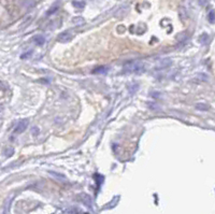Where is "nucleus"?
<instances>
[{"instance_id":"6","label":"nucleus","mask_w":215,"mask_h":214,"mask_svg":"<svg viewBox=\"0 0 215 214\" xmlns=\"http://www.w3.org/2000/svg\"><path fill=\"white\" fill-rule=\"evenodd\" d=\"M50 174L52 177H54L56 180H58V182H62V183H66L68 180H67V177L65 174L59 173V172H55V171H50Z\"/></svg>"},{"instance_id":"9","label":"nucleus","mask_w":215,"mask_h":214,"mask_svg":"<svg viewBox=\"0 0 215 214\" xmlns=\"http://www.w3.org/2000/svg\"><path fill=\"white\" fill-rule=\"evenodd\" d=\"M208 19H209V22H210V23H212V24L215 23V11H214V10H211V11L209 12Z\"/></svg>"},{"instance_id":"14","label":"nucleus","mask_w":215,"mask_h":214,"mask_svg":"<svg viewBox=\"0 0 215 214\" xmlns=\"http://www.w3.org/2000/svg\"><path fill=\"white\" fill-rule=\"evenodd\" d=\"M208 39H209V36L207 35V33H203V35L201 36L200 37V39H199V41H200L201 43H206L207 41H208Z\"/></svg>"},{"instance_id":"12","label":"nucleus","mask_w":215,"mask_h":214,"mask_svg":"<svg viewBox=\"0 0 215 214\" xmlns=\"http://www.w3.org/2000/svg\"><path fill=\"white\" fill-rule=\"evenodd\" d=\"M196 108L198 109V110H202V111L209 110V106L208 104H198L196 106Z\"/></svg>"},{"instance_id":"10","label":"nucleus","mask_w":215,"mask_h":214,"mask_svg":"<svg viewBox=\"0 0 215 214\" xmlns=\"http://www.w3.org/2000/svg\"><path fill=\"white\" fill-rule=\"evenodd\" d=\"M118 199H119V197H117V196H115V197L112 199V201H111V203H109V205L106 206L108 207V209H112V208H114L116 206V203H117V201H118Z\"/></svg>"},{"instance_id":"17","label":"nucleus","mask_w":215,"mask_h":214,"mask_svg":"<svg viewBox=\"0 0 215 214\" xmlns=\"http://www.w3.org/2000/svg\"><path fill=\"white\" fill-rule=\"evenodd\" d=\"M2 109H3V108H2V106H1V104H0V112H1V111H2Z\"/></svg>"},{"instance_id":"5","label":"nucleus","mask_w":215,"mask_h":214,"mask_svg":"<svg viewBox=\"0 0 215 214\" xmlns=\"http://www.w3.org/2000/svg\"><path fill=\"white\" fill-rule=\"evenodd\" d=\"M171 65H172V61H171V59L165 58V59H163V60L158 61V64L155 66V69H156L157 71L163 70V69H166V68H169Z\"/></svg>"},{"instance_id":"2","label":"nucleus","mask_w":215,"mask_h":214,"mask_svg":"<svg viewBox=\"0 0 215 214\" xmlns=\"http://www.w3.org/2000/svg\"><path fill=\"white\" fill-rule=\"evenodd\" d=\"M72 38H73V35L70 32V31H62V32H60L58 35V37H57V41L60 43H67L69 42V41L72 40Z\"/></svg>"},{"instance_id":"13","label":"nucleus","mask_w":215,"mask_h":214,"mask_svg":"<svg viewBox=\"0 0 215 214\" xmlns=\"http://www.w3.org/2000/svg\"><path fill=\"white\" fill-rule=\"evenodd\" d=\"M13 153H14V151H13V148H7L5 150V154L7 155V157H10V156L13 155Z\"/></svg>"},{"instance_id":"8","label":"nucleus","mask_w":215,"mask_h":214,"mask_svg":"<svg viewBox=\"0 0 215 214\" xmlns=\"http://www.w3.org/2000/svg\"><path fill=\"white\" fill-rule=\"evenodd\" d=\"M32 41L35 43L37 45H43L45 42V38L43 36H40V35H37L32 38Z\"/></svg>"},{"instance_id":"15","label":"nucleus","mask_w":215,"mask_h":214,"mask_svg":"<svg viewBox=\"0 0 215 214\" xmlns=\"http://www.w3.org/2000/svg\"><path fill=\"white\" fill-rule=\"evenodd\" d=\"M73 5L76 8H79V9H82V8L85 7V2H80V1H76V2H73Z\"/></svg>"},{"instance_id":"4","label":"nucleus","mask_w":215,"mask_h":214,"mask_svg":"<svg viewBox=\"0 0 215 214\" xmlns=\"http://www.w3.org/2000/svg\"><path fill=\"white\" fill-rule=\"evenodd\" d=\"M28 124H29V122H28V120H22V121H19L18 123H17V125H16V127H15V129H14V132L15 134H22V132H24L25 130H26V128L28 127Z\"/></svg>"},{"instance_id":"3","label":"nucleus","mask_w":215,"mask_h":214,"mask_svg":"<svg viewBox=\"0 0 215 214\" xmlns=\"http://www.w3.org/2000/svg\"><path fill=\"white\" fill-rule=\"evenodd\" d=\"M79 198H80L81 202L85 207H87L88 209H92V199L89 195H87V194H80Z\"/></svg>"},{"instance_id":"16","label":"nucleus","mask_w":215,"mask_h":214,"mask_svg":"<svg viewBox=\"0 0 215 214\" xmlns=\"http://www.w3.org/2000/svg\"><path fill=\"white\" fill-rule=\"evenodd\" d=\"M31 55H32V52H31V51H29V52H26L25 53V54H23L21 56V58L22 59H26V58H29V57L31 56Z\"/></svg>"},{"instance_id":"1","label":"nucleus","mask_w":215,"mask_h":214,"mask_svg":"<svg viewBox=\"0 0 215 214\" xmlns=\"http://www.w3.org/2000/svg\"><path fill=\"white\" fill-rule=\"evenodd\" d=\"M124 71L127 73H142L145 71V66L142 61H129L124 65Z\"/></svg>"},{"instance_id":"7","label":"nucleus","mask_w":215,"mask_h":214,"mask_svg":"<svg viewBox=\"0 0 215 214\" xmlns=\"http://www.w3.org/2000/svg\"><path fill=\"white\" fill-rule=\"evenodd\" d=\"M109 69H110L109 67H106V66H100V67H96L92 72L94 73V74H106V73H108Z\"/></svg>"},{"instance_id":"11","label":"nucleus","mask_w":215,"mask_h":214,"mask_svg":"<svg viewBox=\"0 0 215 214\" xmlns=\"http://www.w3.org/2000/svg\"><path fill=\"white\" fill-rule=\"evenodd\" d=\"M58 5H52V7H51L50 8V10H49V11H47V13H46V14L47 15H52L53 14V13H55V12H56L57 11V10H58Z\"/></svg>"}]
</instances>
